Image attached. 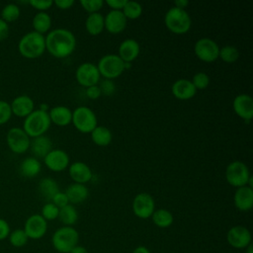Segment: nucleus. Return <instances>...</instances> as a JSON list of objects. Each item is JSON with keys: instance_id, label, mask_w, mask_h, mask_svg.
Here are the masks:
<instances>
[{"instance_id": "obj_1", "label": "nucleus", "mask_w": 253, "mask_h": 253, "mask_svg": "<svg viewBox=\"0 0 253 253\" xmlns=\"http://www.w3.org/2000/svg\"><path fill=\"white\" fill-rule=\"evenodd\" d=\"M45 49L54 57L63 58L70 55L76 46L73 33L67 29L57 28L49 31L44 37Z\"/></svg>"}, {"instance_id": "obj_2", "label": "nucleus", "mask_w": 253, "mask_h": 253, "mask_svg": "<svg viewBox=\"0 0 253 253\" xmlns=\"http://www.w3.org/2000/svg\"><path fill=\"white\" fill-rule=\"evenodd\" d=\"M18 50L22 56L29 59L42 56L45 50L44 36L35 31L25 34L19 41Z\"/></svg>"}, {"instance_id": "obj_3", "label": "nucleus", "mask_w": 253, "mask_h": 253, "mask_svg": "<svg viewBox=\"0 0 253 253\" xmlns=\"http://www.w3.org/2000/svg\"><path fill=\"white\" fill-rule=\"evenodd\" d=\"M50 119L47 112L40 109L34 110L27 116L23 123V129L32 138L43 135L50 126Z\"/></svg>"}, {"instance_id": "obj_4", "label": "nucleus", "mask_w": 253, "mask_h": 253, "mask_svg": "<svg viewBox=\"0 0 253 253\" xmlns=\"http://www.w3.org/2000/svg\"><path fill=\"white\" fill-rule=\"evenodd\" d=\"M79 233L72 226H62L54 231L51 237L53 248L58 253H69L78 245Z\"/></svg>"}, {"instance_id": "obj_5", "label": "nucleus", "mask_w": 253, "mask_h": 253, "mask_svg": "<svg viewBox=\"0 0 253 253\" xmlns=\"http://www.w3.org/2000/svg\"><path fill=\"white\" fill-rule=\"evenodd\" d=\"M164 23L168 30H170L172 33L183 35L190 30L192 20L189 13L185 9H180L173 6L166 12Z\"/></svg>"}, {"instance_id": "obj_6", "label": "nucleus", "mask_w": 253, "mask_h": 253, "mask_svg": "<svg viewBox=\"0 0 253 253\" xmlns=\"http://www.w3.org/2000/svg\"><path fill=\"white\" fill-rule=\"evenodd\" d=\"M97 68L101 76L106 79H114L119 77L125 70V62L118 54L109 53L103 55L97 64Z\"/></svg>"}, {"instance_id": "obj_7", "label": "nucleus", "mask_w": 253, "mask_h": 253, "mask_svg": "<svg viewBox=\"0 0 253 253\" xmlns=\"http://www.w3.org/2000/svg\"><path fill=\"white\" fill-rule=\"evenodd\" d=\"M72 124L81 132H91L97 126L95 113L86 106H79L72 111Z\"/></svg>"}, {"instance_id": "obj_8", "label": "nucleus", "mask_w": 253, "mask_h": 253, "mask_svg": "<svg viewBox=\"0 0 253 253\" xmlns=\"http://www.w3.org/2000/svg\"><path fill=\"white\" fill-rule=\"evenodd\" d=\"M250 176L247 165L242 161H232L226 166L225 179L227 183L233 187L239 188L247 186Z\"/></svg>"}, {"instance_id": "obj_9", "label": "nucleus", "mask_w": 253, "mask_h": 253, "mask_svg": "<svg viewBox=\"0 0 253 253\" xmlns=\"http://www.w3.org/2000/svg\"><path fill=\"white\" fill-rule=\"evenodd\" d=\"M6 141L9 149L17 154L25 153L30 148L31 137L21 127H11L6 135Z\"/></svg>"}, {"instance_id": "obj_10", "label": "nucleus", "mask_w": 253, "mask_h": 253, "mask_svg": "<svg viewBox=\"0 0 253 253\" xmlns=\"http://www.w3.org/2000/svg\"><path fill=\"white\" fill-rule=\"evenodd\" d=\"M194 51L199 59L205 62H212L218 58L219 46L213 40L202 38L196 42Z\"/></svg>"}, {"instance_id": "obj_11", "label": "nucleus", "mask_w": 253, "mask_h": 253, "mask_svg": "<svg viewBox=\"0 0 253 253\" xmlns=\"http://www.w3.org/2000/svg\"><path fill=\"white\" fill-rule=\"evenodd\" d=\"M100 73L95 65L92 62H83L81 63L76 71H75V78L76 81L84 87H90L93 85H97L100 80Z\"/></svg>"}, {"instance_id": "obj_12", "label": "nucleus", "mask_w": 253, "mask_h": 253, "mask_svg": "<svg viewBox=\"0 0 253 253\" xmlns=\"http://www.w3.org/2000/svg\"><path fill=\"white\" fill-rule=\"evenodd\" d=\"M155 202L152 196L148 193L137 194L132 201V211L133 213L142 219L151 217L155 211Z\"/></svg>"}, {"instance_id": "obj_13", "label": "nucleus", "mask_w": 253, "mask_h": 253, "mask_svg": "<svg viewBox=\"0 0 253 253\" xmlns=\"http://www.w3.org/2000/svg\"><path fill=\"white\" fill-rule=\"evenodd\" d=\"M23 229L29 239H40L46 233L47 221L40 213H35L26 219Z\"/></svg>"}, {"instance_id": "obj_14", "label": "nucleus", "mask_w": 253, "mask_h": 253, "mask_svg": "<svg viewBox=\"0 0 253 253\" xmlns=\"http://www.w3.org/2000/svg\"><path fill=\"white\" fill-rule=\"evenodd\" d=\"M226 240L233 248L243 249L251 243V233L243 225H234L227 231Z\"/></svg>"}, {"instance_id": "obj_15", "label": "nucleus", "mask_w": 253, "mask_h": 253, "mask_svg": "<svg viewBox=\"0 0 253 253\" xmlns=\"http://www.w3.org/2000/svg\"><path fill=\"white\" fill-rule=\"evenodd\" d=\"M45 166L54 172H59L69 166L68 154L60 148H52L43 158Z\"/></svg>"}, {"instance_id": "obj_16", "label": "nucleus", "mask_w": 253, "mask_h": 253, "mask_svg": "<svg viewBox=\"0 0 253 253\" xmlns=\"http://www.w3.org/2000/svg\"><path fill=\"white\" fill-rule=\"evenodd\" d=\"M126 20L122 10H111L104 17L105 29L111 34H120L126 29Z\"/></svg>"}, {"instance_id": "obj_17", "label": "nucleus", "mask_w": 253, "mask_h": 253, "mask_svg": "<svg viewBox=\"0 0 253 253\" xmlns=\"http://www.w3.org/2000/svg\"><path fill=\"white\" fill-rule=\"evenodd\" d=\"M234 113L245 121H250L253 117V99L248 94L237 95L232 103Z\"/></svg>"}, {"instance_id": "obj_18", "label": "nucleus", "mask_w": 253, "mask_h": 253, "mask_svg": "<svg viewBox=\"0 0 253 253\" xmlns=\"http://www.w3.org/2000/svg\"><path fill=\"white\" fill-rule=\"evenodd\" d=\"M12 114L19 118H26L35 110V103L28 95H19L10 103Z\"/></svg>"}, {"instance_id": "obj_19", "label": "nucleus", "mask_w": 253, "mask_h": 253, "mask_svg": "<svg viewBox=\"0 0 253 253\" xmlns=\"http://www.w3.org/2000/svg\"><path fill=\"white\" fill-rule=\"evenodd\" d=\"M234 206L241 211H250L253 207V189L249 186H243L236 189L233 196Z\"/></svg>"}, {"instance_id": "obj_20", "label": "nucleus", "mask_w": 253, "mask_h": 253, "mask_svg": "<svg viewBox=\"0 0 253 253\" xmlns=\"http://www.w3.org/2000/svg\"><path fill=\"white\" fill-rule=\"evenodd\" d=\"M171 92L174 95V97L179 100H189L196 95L197 89L194 87L191 80L181 78L177 79L172 84Z\"/></svg>"}, {"instance_id": "obj_21", "label": "nucleus", "mask_w": 253, "mask_h": 253, "mask_svg": "<svg viewBox=\"0 0 253 253\" xmlns=\"http://www.w3.org/2000/svg\"><path fill=\"white\" fill-rule=\"evenodd\" d=\"M68 172H69L70 178L75 183H78V184H85L89 182L93 177V173L90 167L86 163L81 161H76L71 163L68 166Z\"/></svg>"}, {"instance_id": "obj_22", "label": "nucleus", "mask_w": 253, "mask_h": 253, "mask_svg": "<svg viewBox=\"0 0 253 253\" xmlns=\"http://www.w3.org/2000/svg\"><path fill=\"white\" fill-rule=\"evenodd\" d=\"M140 51L139 43L134 39L124 40L119 46V56L124 62H131L134 60Z\"/></svg>"}, {"instance_id": "obj_23", "label": "nucleus", "mask_w": 253, "mask_h": 253, "mask_svg": "<svg viewBox=\"0 0 253 253\" xmlns=\"http://www.w3.org/2000/svg\"><path fill=\"white\" fill-rule=\"evenodd\" d=\"M47 113L50 122L58 126H65L72 121V111L65 106H55Z\"/></svg>"}, {"instance_id": "obj_24", "label": "nucleus", "mask_w": 253, "mask_h": 253, "mask_svg": "<svg viewBox=\"0 0 253 253\" xmlns=\"http://www.w3.org/2000/svg\"><path fill=\"white\" fill-rule=\"evenodd\" d=\"M30 149L36 158H44V156L52 149V142L49 137L41 135L34 137L30 143Z\"/></svg>"}, {"instance_id": "obj_25", "label": "nucleus", "mask_w": 253, "mask_h": 253, "mask_svg": "<svg viewBox=\"0 0 253 253\" xmlns=\"http://www.w3.org/2000/svg\"><path fill=\"white\" fill-rule=\"evenodd\" d=\"M64 193L68 198L69 204L82 203L89 196V191H88V188L85 186V184H78V183H73L69 185L66 188Z\"/></svg>"}, {"instance_id": "obj_26", "label": "nucleus", "mask_w": 253, "mask_h": 253, "mask_svg": "<svg viewBox=\"0 0 253 253\" xmlns=\"http://www.w3.org/2000/svg\"><path fill=\"white\" fill-rule=\"evenodd\" d=\"M38 190L40 195L48 203V202H51L53 196L57 192H59V187L54 179L46 177V178H42L40 181Z\"/></svg>"}, {"instance_id": "obj_27", "label": "nucleus", "mask_w": 253, "mask_h": 253, "mask_svg": "<svg viewBox=\"0 0 253 253\" xmlns=\"http://www.w3.org/2000/svg\"><path fill=\"white\" fill-rule=\"evenodd\" d=\"M85 28L86 31L92 36L100 35L105 29L104 16L99 12L89 14L85 21Z\"/></svg>"}, {"instance_id": "obj_28", "label": "nucleus", "mask_w": 253, "mask_h": 253, "mask_svg": "<svg viewBox=\"0 0 253 253\" xmlns=\"http://www.w3.org/2000/svg\"><path fill=\"white\" fill-rule=\"evenodd\" d=\"M42 169V164L40 160L34 156L25 158L20 164V173L26 178L36 177Z\"/></svg>"}, {"instance_id": "obj_29", "label": "nucleus", "mask_w": 253, "mask_h": 253, "mask_svg": "<svg viewBox=\"0 0 253 253\" xmlns=\"http://www.w3.org/2000/svg\"><path fill=\"white\" fill-rule=\"evenodd\" d=\"M90 133L92 141L99 146L109 145L113 138L112 131L104 126H97Z\"/></svg>"}, {"instance_id": "obj_30", "label": "nucleus", "mask_w": 253, "mask_h": 253, "mask_svg": "<svg viewBox=\"0 0 253 253\" xmlns=\"http://www.w3.org/2000/svg\"><path fill=\"white\" fill-rule=\"evenodd\" d=\"M34 31L39 34H45L51 27V18L46 12H38L32 21Z\"/></svg>"}, {"instance_id": "obj_31", "label": "nucleus", "mask_w": 253, "mask_h": 253, "mask_svg": "<svg viewBox=\"0 0 253 253\" xmlns=\"http://www.w3.org/2000/svg\"><path fill=\"white\" fill-rule=\"evenodd\" d=\"M151 218L153 223L160 228L169 227L174 221L172 212L166 209H158L154 211L151 215Z\"/></svg>"}, {"instance_id": "obj_32", "label": "nucleus", "mask_w": 253, "mask_h": 253, "mask_svg": "<svg viewBox=\"0 0 253 253\" xmlns=\"http://www.w3.org/2000/svg\"><path fill=\"white\" fill-rule=\"evenodd\" d=\"M58 218L63 224H65V226H71L75 224L78 219L77 210L74 208V206L68 204L65 207L59 209Z\"/></svg>"}, {"instance_id": "obj_33", "label": "nucleus", "mask_w": 253, "mask_h": 253, "mask_svg": "<svg viewBox=\"0 0 253 253\" xmlns=\"http://www.w3.org/2000/svg\"><path fill=\"white\" fill-rule=\"evenodd\" d=\"M21 14L20 7L15 3H9L3 7L1 10V19L5 21L7 24L15 22L19 19Z\"/></svg>"}, {"instance_id": "obj_34", "label": "nucleus", "mask_w": 253, "mask_h": 253, "mask_svg": "<svg viewBox=\"0 0 253 253\" xmlns=\"http://www.w3.org/2000/svg\"><path fill=\"white\" fill-rule=\"evenodd\" d=\"M122 12L124 13L125 17L126 19H137L142 14V6L140 3L132 0H127L125 4L124 8L122 9Z\"/></svg>"}, {"instance_id": "obj_35", "label": "nucleus", "mask_w": 253, "mask_h": 253, "mask_svg": "<svg viewBox=\"0 0 253 253\" xmlns=\"http://www.w3.org/2000/svg\"><path fill=\"white\" fill-rule=\"evenodd\" d=\"M218 57L226 63H233L238 59L239 51L234 45L226 44L222 47H219Z\"/></svg>"}, {"instance_id": "obj_36", "label": "nucleus", "mask_w": 253, "mask_h": 253, "mask_svg": "<svg viewBox=\"0 0 253 253\" xmlns=\"http://www.w3.org/2000/svg\"><path fill=\"white\" fill-rule=\"evenodd\" d=\"M8 240H9V243L13 247L20 248V247L25 246L28 243L29 238L23 228H17L10 232V234L8 236Z\"/></svg>"}, {"instance_id": "obj_37", "label": "nucleus", "mask_w": 253, "mask_h": 253, "mask_svg": "<svg viewBox=\"0 0 253 253\" xmlns=\"http://www.w3.org/2000/svg\"><path fill=\"white\" fill-rule=\"evenodd\" d=\"M58 212L59 209L53 205L51 202H48L43 205L42 208V212L41 215L47 221V220H53L58 217Z\"/></svg>"}, {"instance_id": "obj_38", "label": "nucleus", "mask_w": 253, "mask_h": 253, "mask_svg": "<svg viewBox=\"0 0 253 253\" xmlns=\"http://www.w3.org/2000/svg\"><path fill=\"white\" fill-rule=\"evenodd\" d=\"M191 82L197 90H204L210 84V77L205 72H197L194 74Z\"/></svg>"}, {"instance_id": "obj_39", "label": "nucleus", "mask_w": 253, "mask_h": 253, "mask_svg": "<svg viewBox=\"0 0 253 253\" xmlns=\"http://www.w3.org/2000/svg\"><path fill=\"white\" fill-rule=\"evenodd\" d=\"M80 4L85 11L91 14V13L99 12V10L104 5V1L103 0H81Z\"/></svg>"}, {"instance_id": "obj_40", "label": "nucleus", "mask_w": 253, "mask_h": 253, "mask_svg": "<svg viewBox=\"0 0 253 253\" xmlns=\"http://www.w3.org/2000/svg\"><path fill=\"white\" fill-rule=\"evenodd\" d=\"M12 110L10 103L4 100H0V125L8 123L12 117Z\"/></svg>"}, {"instance_id": "obj_41", "label": "nucleus", "mask_w": 253, "mask_h": 253, "mask_svg": "<svg viewBox=\"0 0 253 253\" xmlns=\"http://www.w3.org/2000/svg\"><path fill=\"white\" fill-rule=\"evenodd\" d=\"M99 88L101 90V93L105 96H112L116 91V85L111 79H104L100 83Z\"/></svg>"}, {"instance_id": "obj_42", "label": "nucleus", "mask_w": 253, "mask_h": 253, "mask_svg": "<svg viewBox=\"0 0 253 253\" xmlns=\"http://www.w3.org/2000/svg\"><path fill=\"white\" fill-rule=\"evenodd\" d=\"M28 3L40 12H45L53 5L52 0H30Z\"/></svg>"}, {"instance_id": "obj_43", "label": "nucleus", "mask_w": 253, "mask_h": 253, "mask_svg": "<svg viewBox=\"0 0 253 253\" xmlns=\"http://www.w3.org/2000/svg\"><path fill=\"white\" fill-rule=\"evenodd\" d=\"M51 203L53 204V205H55L58 209H61V208H63V207H65L66 205H68L69 204V201H68V198H67V196H66V194L64 193V192H57L54 196H53V198H52V200H51Z\"/></svg>"}, {"instance_id": "obj_44", "label": "nucleus", "mask_w": 253, "mask_h": 253, "mask_svg": "<svg viewBox=\"0 0 253 253\" xmlns=\"http://www.w3.org/2000/svg\"><path fill=\"white\" fill-rule=\"evenodd\" d=\"M11 232V228L7 220L0 217V241L8 238Z\"/></svg>"}, {"instance_id": "obj_45", "label": "nucleus", "mask_w": 253, "mask_h": 253, "mask_svg": "<svg viewBox=\"0 0 253 253\" xmlns=\"http://www.w3.org/2000/svg\"><path fill=\"white\" fill-rule=\"evenodd\" d=\"M86 95L88 98L95 100V99H98L102 95V93L98 85H93L86 88Z\"/></svg>"}, {"instance_id": "obj_46", "label": "nucleus", "mask_w": 253, "mask_h": 253, "mask_svg": "<svg viewBox=\"0 0 253 253\" xmlns=\"http://www.w3.org/2000/svg\"><path fill=\"white\" fill-rule=\"evenodd\" d=\"M127 0H107L106 3L112 8V10H122Z\"/></svg>"}, {"instance_id": "obj_47", "label": "nucleus", "mask_w": 253, "mask_h": 253, "mask_svg": "<svg viewBox=\"0 0 253 253\" xmlns=\"http://www.w3.org/2000/svg\"><path fill=\"white\" fill-rule=\"evenodd\" d=\"M9 35V25L0 18V42L7 39Z\"/></svg>"}, {"instance_id": "obj_48", "label": "nucleus", "mask_w": 253, "mask_h": 253, "mask_svg": "<svg viewBox=\"0 0 253 253\" xmlns=\"http://www.w3.org/2000/svg\"><path fill=\"white\" fill-rule=\"evenodd\" d=\"M53 4H55V6L59 9L66 10L73 6L74 0H55L53 1Z\"/></svg>"}, {"instance_id": "obj_49", "label": "nucleus", "mask_w": 253, "mask_h": 253, "mask_svg": "<svg viewBox=\"0 0 253 253\" xmlns=\"http://www.w3.org/2000/svg\"><path fill=\"white\" fill-rule=\"evenodd\" d=\"M189 5V2L187 0H176L174 3V6L180 9H185Z\"/></svg>"}, {"instance_id": "obj_50", "label": "nucleus", "mask_w": 253, "mask_h": 253, "mask_svg": "<svg viewBox=\"0 0 253 253\" xmlns=\"http://www.w3.org/2000/svg\"><path fill=\"white\" fill-rule=\"evenodd\" d=\"M69 253H88V251H87V249L84 246L76 245Z\"/></svg>"}, {"instance_id": "obj_51", "label": "nucleus", "mask_w": 253, "mask_h": 253, "mask_svg": "<svg viewBox=\"0 0 253 253\" xmlns=\"http://www.w3.org/2000/svg\"><path fill=\"white\" fill-rule=\"evenodd\" d=\"M132 253H150V251L147 247L141 245V246H137L136 248H134Z\"/></svg>"}, {"instance_id": "obj_52", "label": "nucleus", "mask_w": 253, "mask_h": 253, "mask_svg": "<svg viewBox=\"0 0 253 253\" xmlns=\"http://www.w3.org/2000/svg\"><path fill=\"white\" fill-rule=\"evenodd\" d=\"M245 249H246V253H253V245H252V243H250Z\"/></svg>"}]
</instances>
